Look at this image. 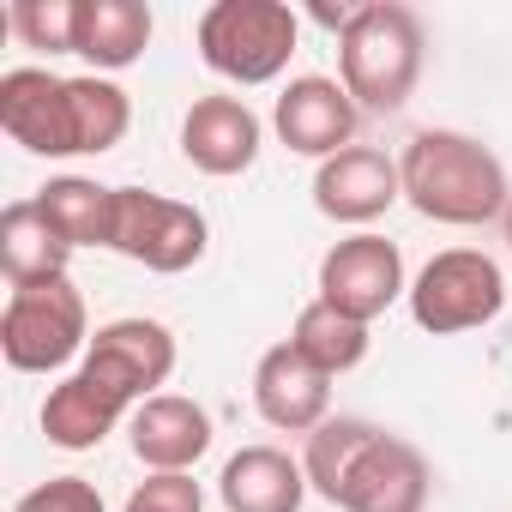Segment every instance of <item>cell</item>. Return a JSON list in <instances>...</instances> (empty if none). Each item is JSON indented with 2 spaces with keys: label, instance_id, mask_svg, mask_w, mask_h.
I'll list each match as a JSON object with an SVG mask.
<instances>
[{
  "label": "cell",
  "instance_id": "cell-1",
  "mask_svg": "<svg viewBox=\"0 0 512 512\" xmlns=\"http://www.w3.org/2000/svg\"><path fill=\"white\" fill-rule=\"evenodd\" d=\"M133 103L115 79H61L49 67L0 73V133L31 157H103L127 139Z\"/></svg>",
  "mask_w": 512,
  "mask_h": 512
},
{
  "label": "cell",
  "instance_id": "cell-2",
  "mask_svg": "<svg viewBox=\"0 0 512 512\" xmlns=\"http://www.w3.org/2000/svg\"><path fill=\"white\" fill-rule=\"evenodd\" d=\"M308 488L338 512H428V458L416 440L362 416H332L302 446Z\"/></svg>",
  "mask_w": 512,
  "mask_h": 512
},
{
  "label": "cell",
  "instance_id": "cell-3",
  "mask_svg": "<svg viewBox=\"0 0 512 512\" xmlns=\"http://www.w3.org/2000/svg\"><path fill=\"white\" fill-rule=\"evenodd\" d=\"M398 175H404L410 211L428 217V223H446V229L494 223V217H506V205H512L506 163H500L482 139L452 133V127H422V133L404 145Z\"/></svg>",
  "mask_w": 512,
  "mask_h": 512
},
{
  "label": "cell",
  "instance_id": "cell-4",
  "mask_svg": "<svg viewBox=\"0 0 512 512\" xmlns=\"http://www.w3.org/2000/svg\"><path fill=\"white\" fill-rule=\"evenodd\" d=\"M422 19L398 0H368L338 31V85L368 115H398L422 79Z\"/></svg>",
  "mask_w": 512,
  "mask_h": 512
},
{
  "label": "cell",
  "instance_id": "cell-5",
  "mask_svg": "<svg viewBox=\"0 0 512 512\" xmlns=\"http://www.w3.org/2000/svg\"><path fill=\"white\" fill-rule=\"evenodd\" d=\"M199 61L229 79V85H272L296 43H302V19L284 7V0H217V7L199 13L193 25Z\"/></svg>",
  "mask_w": 512,
  "mask_h": 512
},
{
  "label": "cell",
  "instance_id": "cell-6",
  "mask_svg": "<svg viewBox=\"0 0 512 512\" xmlns=\"http://www.w3.org/2000/svg\"><path fill=\"white\" fill-rule=\"evenodd\" d=\"M85 350H91V314H85V296L73 290V278L31 284V290L7 296V314H0V356H7V368L55 374Z\"/></svg>",
  "mask_w": 512,
  "mask_h": 512
},
{
  "label": "cell",
  "instance_id": "cell-7",
  "mask_svg": "<svg viewBox=\"0 0 512 512\" xmlns=\"http://www.w3.org/2000/svg\"><path fill=\"white\" fill-rule=\"evenodd\" d=\"M506 308V272L500 260H488L482 247H446L416 272L410 284V320L434 338H458L476 332L488 320H500Z\"/></svg>",
  "mask_w": 512,
  "mask_h": 512
},
{
  "label": "cell",
  "instance_id": "cell-8",
  "mask_svg": "<svg viewBox=\"0 0 512 512\" xmlns=\"http://www.w3.org/2000/svg\"><path fill=\"white\" fill-rule=\"evenodd\" d=\"M205 247H211V223H205L199 205L151 193V187H115V241H109V253H121V260H133L157 278H175V272L205 260Z\"/></svg>",
  "mask_w": 512,
  "mask_h": 512
},
{
  "label": "cell",
  "instance_id": "cell-9",
  "mask_svg": "<svg viewBox=\"0 0 512 512\" xmlns=\"http://www.w3.org/2000/svg\"><path fill=\"white\" fill-rule=\"evenodd\" d=\"M398 296H410V284H404V253H398V241H386V235H344L326 260H320V302L326 308H338V314H350V320H362V326H374Z\"/></svg>",
  "mask_w": 512,
  "mask_h": 512
},
{
  "label": "cell",
  "instance_id": "cell-10",
  "mask_svg": "<svg viewBox=\"0 0 512 512\" xmlns=\"http://www.w3.org/2000/svg\"><path fill=\"white\" fill-rule=\"evenodd\" d=\"M175 332L163 320H145V314H127V320H109L91 332V350L79 356L85 368H97L109 386H121L133 404L157 398L175 374Z\"/></svg>",
  "mask_w": 512,
  "mask_h": 512
},
{
  "label": "cell",
  "instance_id": "cell-11",
  "mask_svg": "<svg viewBox=\"0 0 512 512\" xmlns=\"http://www.w3.org/2000/svg\"><path fill=\"white\" fill-rule=\"evenodd\" d=\"M356 121H362L356 97H350L338 79H326V73L290 79V85L278 91V109H272L278 139H284L296 157H320V163L356 145Z\"/></svg>",
  "mask_w": 512,
  "mask_h": 512
},
{
  "label": "cell",
  "instance_id": "cell-12",
  "mask_svg": "<svg viewBox=\"0 0 512 512\" xmlns=\"http://www.w3.org/2000/svg\"><path fill=\"white\" fill-rule=\"evenodd\" d=\"M398 199H404L398 157H386L374 145H350V151H338L314 169V211L332 217V223L362 229V223L386 217Z\"/></svg>",
  "mask_w": 512,
  "mask_h": 512
},
{
  "label": "cell",
  "instance_id": "cell-13",
  "mask_svg": "<svg viewBox=\"0 0 512 512\" xmlns=\"http://www.w3.org/2000/svg\"><path fill=\"white\" fill-rule=\"evenodd\" d=\"M260 145H266V121L241 97H193V109L181 115V157L199 175H217V181L247 175Z\"/></svg>",
  "mask_w": 512,
  "mask_h": 512
},
{
  "label": "cell",
  "instance_id": "cell-14",
  "mask_svg": "<svg viewBox=\"0 0 512 512\" xmlns=\"http://www.w3.org/2000/svg\"><path fill=\"white\" fill-rule=\"evenodd\" d=\"M253 410L278 434H314L320 422H332V380L284 338L253 368Z\"/></svg>",
  "mask_w": 512,
  "mask_h": 512
},
{
  "label": "cell",
  "instance_id": "cell-15",
  "mask_svg": "<svg viewBox=\"0 0 512 512\" xmlns=\"http://www.w3.org/2000/svg\"><path fill=\"white\" fill-rule=\"evenodd\" d=\"M133 398L121 392V386H109L97 368H73L61 386H49V398H43V434H49V446H61V452H91V446H103L121 422H133Z\"/></svg>",
  "mask_w": 512,
  "mask_h": 512
},
{
  "label": "cell",
  "instance_id": "cell-16",
  "mask_svg": "<svg viewBox=\"0 0 512 512\" xmlns=\"http://www.w3.org/2000/svg\"><path fill=\"white\" fill-rule=\"evenodd\" d=\"M127 434H133V458L151 476H193V464L211 452V410L181 392H157L133 410Z\"/></svg>",
  "mask_w": 512,
  "mask_h": 512
},
{
  "label": "cell",
  "instance_id": "cell-17",
  "mask_svg": "<svg viewBox=\"0 0 512 512\" xmlns=\"http://www.w3.org/2000/svg\"><path fill=\"white\" fill-rule=\"evenodd\" d=\"M308 494V470L284 446H241L217 476V500L229 512H302Z\"/></svg>",
  "mask_w": 512,
  "mask_h": 512
},
{
  "label": "cell",
  "instance_id": "cell-18",
  "mask_svg": "<svg viewBox=\"0 0 512 512\" xmlns=\"http://www.w3.org/2000/svg\"><path fill=\"white\" fill-rule=\"evenodd\" d=\"M151 7L145 0H79V25H73V55L91 73H121L151 49Z\"/></svg>",
  "mask_w": 512,
  "mask_h": 512
},
{
  "label": "cell",
  "instance_id": "cell-19",
  "mask_svg": "<svg viewBox=\"0 0 512 512\" xmlns=\"http://www.w3.org/2000/svg\"><path fill=\"white\" fill-rule=\"evenodd\" d=\"M67 266H73V247L55 235V223L43 217L37 199H13L0 211V272H7L13 290L55 284V278H67Z\"/></svg>",
  "mask_w": 512,
  "mask_h": 512
},
{
  "label": "cell",
  "instance_id": "cell-20",
  "mask_svg": "<svg viewBox=\"0 0 512 512\" xmlns=\"http://www.w3.org/2000/svg\"><path fill=\"white\" fill-rule=\"evenodd\" d=\"M37 205L73 253L115 241V187H103L91 175H55L49 187H37Z\"/></svg>",
  "mask_w": 512,
  "mask_h": 512
},
{
  "label": "cell",
  "instance_id": "cell-21",
  "mask_svg": "<svg viewBox=\"0 0 512 512\" xmlns=\"http://www.w3.org/2000/svg\"><path fill=\"white\" fill-rule=\"evenodd\" d=\"M290 344L326 374V380H338V374H350V368H362L368 362V326L362 320H350V314H338V308H326L320 296L296 314V326H290Z\"/></svg>",
  "mask_w": 512,
  "mask_h": 512
},
{
  "label": "cell",
  "instance_id": "cell-22",
  "mask_svg": "<svg viewBox=\"0 0 512 512\" xmlns=\"http://www.w3.org/2000/svg\"><path fill=\"white\" fill-rule=\"evenodd\" d=\"M73 25H79V0H13L7 7V31L25 49L73 55Z\"/></svg>",
  "mask_w": 512,
  "mask_h": 512
},
{
  "label": "cell",
  "instance_id": "cell-23",
  "mask_svg": "<svg viewBox=\"0 0 512 512\" xmlns=\"http://www.w3.org/2000/svg\"><path fill=\"white\" fill-rule=\"evenodd\" d=\"M13 512H109V506H103L97 482H85V476H49L31 494H19Z\"/></svg>",
  "mask_w": 512,
  "mask_h": 512
},
{
  "label": "cell",
  "instance_id": "cell-24",
  "mask_svg": "<svg viewBox=\"0 0 512 512\" xmlns=\"http://www.w3.org/2000/svg\"><path fill=\"white\" fill-rule=\"evenodd\" d=\"M121 512H205V488L193 476H145Z\"/></svg>",
  "mask_w": 512,
  "mask_h": 512
},
{
  "label": "cell",
  "instance_id": "cell-25",
  "mask_svg": "<svg viewBox=\"0 0 512 512\" xmlns=\"http://www.w3.org/2000/svg\"><path fill=\"white\" fill-rule=\"evenodd\" d=\"M500 229H506V241H512V205H506V217H500Z\"/></svg>",
  "mask_w": 512,
  "mask_h": 512
}]
</instances>
